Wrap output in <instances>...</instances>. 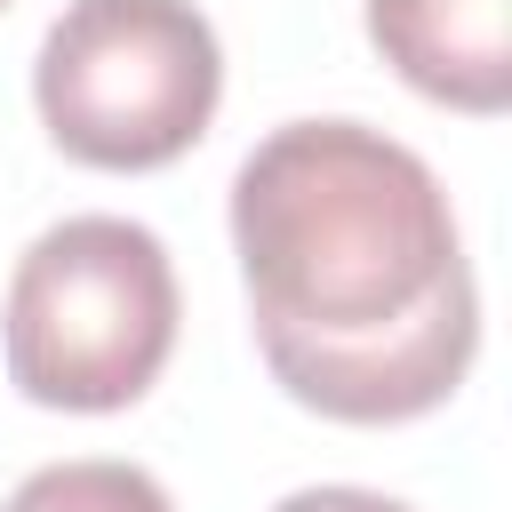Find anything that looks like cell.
Masks as SVG:
<instances>
[{
    "label": "cell",
    "mask_w": 512,
    "mask_h": 512,
    "mask_svg": "<svg viewBox=\"0 0 512 512\" xmlns=\"http://www.w3.org/2000/svg\"><path fill=\"white\" fill-rule=\"evenodd\" d=\"M48 136L88 168L192 152L224 96V48L192 0H72L32 64Z\"/></svg>",
    "instance_id": "obj_3"
},
{
    "label": "cell",
    "mask_w": 512,
    "mask_h": 512,
    "mask_svg": "<svg viewBox=\"0 0 512 512\" xmlns=\"http://www.w3.org/2000/svg\"><path fill=\"white\" fill-rule=\"evenodd\" d=\"M0 344H8L16 392L40 408L104 416L144 400V384L176 352V264L160 232L128 216L48 224L16 256Z\"/></svg>",
    "instance_id": "obj_2"
},
{
    "label": "cell",
    "mask_w": 512,
    "mask_h": 512,
    "mask_svg": "<svg viewBox=\"0 0 512 512\" xmlns=\"http://www.w3.org/2000/svg\"><path fill=\"white\" fill-rule=\"evenodd\" d=\"M0 512H176V504L144 464L72 456V464H40L32 480H16V496Z\"/></svg>",
    "instance_id": "obj_6"
},
{
    "label": "cell",
    "mask_w": 512,
    "mask_h": 512,
    "mask_svg": "<svg viewBox=\"0 0 512 512\" xmlns=\"http://www.w3.org/2000/svg\"><path fill=\"white\" fill-rule=\"evenodd\" d=\"M0 8H8V0H0Z\"/></svg>",
    "instance_id": "obj_8"
},
{
    "label": "cell",
    "mask_w": 512,
    "mask_h": 512,
    "mask_svg": "<svg viewBox=\"0 0 512 512\" xmlns=\"http://www.w3.org/2000/svg\"><path fill=\"white\" fill-rule=\"evenodd\" d=\"M272 512H408V504L400 496H376V488H296Z\"/></svg>",
    "instance_id": "obj_7"
},
{
    "label": "cell",
    "mask_w": 512,
    "mask_h": 512,
    "mask_svg": "<svg viewBox=\"0 0 512 512\" xmlns=\"http://www.w3.org/2000/svg\"><path fill=\"white\" fill-rule=\"evenodd\" d=\"M232 248L256 328L368 336L424 312L464 264L440 176L360 120H288L232 176Z\"/></svg>",
    "instance_id": "obj_1"
},
{
    "label": "cell",
    "mask_w": 512,
    "mask_h": 512,
    "mask_svg": "<svg viewBox=\"0 0 512 512\" xmlns=\"http://www.w3.org/2000/svg\"><path fill=\"white\" fill-rule=\"evenodd\" d=\"M256 344L304 408H320L336 424H408L464 384V368L480 352V288H472V272H456L424 312H408L392 328H368V336L256 328Z\"/></svg>",
    "instance_id": "obj_4"
},
{
    "label": "cell",
    "mask_w": 512,
    "mask_h": 512,
    "mask_svg": "<svg viewBox=\"0 0 512 512\" xmlns=\"http://www.w3.org/2000/svg\"><path fill=\"white\" fill-rule=\"evenodd\" d=\"M368 40L408 88L456 112L512 104V0H368Z\"/></svg>",
    "instance_id": "obj_5"
}]
</instances>
